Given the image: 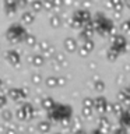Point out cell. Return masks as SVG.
Masks as SVG:
<instances>
[{
  "instance_id": "cell-11",
  "label": "cell",
  "mask_w": 130,
  "mask_h": 134,
  "mask_svg": "<svg viewBox=\"0 0 130 134\" xmlns=\"http://www.w3.org/2000/svg\"><path fill=\"white\" fill-rule=\"evenodd\" d=\"M24 41H25V43H27L28 46H34L36 43V38L34 35H31V34H27L25 38H24Z\"/></svg>"
},
{
  "instance_id": "cell-9",
  "label": "cell",
  "mask_w": 130,
  "mask_h": 134,
  "mask_svg": "<svg viewBox=\"0 0 130 134\" xmlns=\"http://www.w3.org/2000/svg\"><path fill=\"white\" fill-rule=\"evenodd\" d=\"M49 129H50L49 121H39V123H38V130H39L41 133H48Z\"/></svg>"
},
{
  "instance_id": "cell-5",
  "label": "cell",
  "mask_w": 130,
  "mask_h": 134,
  "mask_svg": "<svg viewBox=\"0 0 130 134\" xmlns=\"http://www.w3.org/2000/svg\"><path fill=\"white\" fill-rule=\"evenodd\" d=\"M21 110L25 113L27 120H29V119H32V117H34V106L31 103H28V102L23 103V105H21Z\"/></svg>"
},
{
  "instance_id": "cell-15",
  "label": "cell",
  "mask_w": 130,
  "mask_h": 134,
  "mask_svg": "<svg viewBox=\"0 0 130 134\" xmlns=\"http://www.w3.org/2000/svg\"><path fill=\"white\" fill-rule=\"evenodd\" d=\"M50 25H52V27H59V25H60V18H59L57 15L50 17Z\"/></svg>"
},
{
  "instance_id": "cell-14",
  "label": "cell",
  "mask_w": 130,
  "mask_h": 134,
  "mask_svg": "<svg viewBox=\"0 0 130 134\" xmlns=\"http://www.w3.org/2000/svg\"><path fill=\"white\" fill-rule=\"evenodd\" d=\"M15 117H17V119H18V120H21V121L27 120V116H25V113H24L23 110H21V108H20L18 110L15 112Z\"/></svg>"
},
{
  "instance_id": "cell-2",
  "label": "cell",
  "mask_w": 130,
  "mask_h": 134,
  "mask_svg": "<svg viewBox=\"0 0 130 134\" xmlns=\"http://www.w3.org/2000/svg\"><path fill=\"white\" fill-rule=\"evenodd\" d=\"M7 95L10 99L18 102L20 99H24L27 96V91H25V88H10L7 91Z\"/></svg>"
},
{
  "instance_id": "cell-21",
  "label": "cell",
  "mask_w": 130,
  "mask_h": 134,
  "mask_svg": "<svg viewBox=\"0 0 130 134\" xmlns=\"http://www.w3.org/2000/svg\"><path fill=\"white\" fill-rule=\"evenodd\" d=\"M3 84H4V82H3V80L0 78V91H3Z\"/></svg>"
},
{
  "instance_id": "cell-22",
  "label": "cell",
  "mask_w": 130,
  "mask_h": 134,
  "mask_svg": "<svg viewBox=\"0 0 130 134\" xmlns=\"http://www.w3.org/2000/svg\"><path fill=\"white\" fill-rule=\"evenodd\" d=\"M56 134H59V133H56Z\"/></svg>"
},
{
  "instance_id": "cell-8",
  "label": "cell",
  "mask_w": 130,
  "mask_h": 134,
  "mask_svg": "<svg viewBox=\"0 0 130 134\" xmlns=\"http://www.w3.org/2000/svg\"><path fill=\"white\" fill-rule=\"evenodd\" d=\"M2 117H3V120L6 121V123H11V119H13V112L10 110V109H4V110L2 112Z\"/></svg>"
},
{
  "instance_id": "cell-16",
  "label": "cell",
  "mask_w": 130,
  "mask_h": 134,
  "mask_svg": "<svg viewBox=\"0 0 130 134\" xmlns=\"http://www.w3.org/2000/svg\"><path fill=\"white\" fill-rule=\"evenodd\" d=\"M31 81L34 84H41L42 82V75L41 74H32L31 75Z\"/></svg>"
},
{
  "instance_id": "cell-13",
  "label": "cell",
  "mask_w": 130,
  "mask_h": 134,
  "mask_svg": "<svg viewBox=\"0 0 130 134\" xmlns=\"http://www.w3.org/2000/svg\"><path fill=\"white\" fill-rule=\"evenodd\" d=\"M42 7H44V4L39 3V2H32V3H31V8H32V10L35 11V13L41 11V8H42Z\"/></svg>"
},
{
  "instance_id": "cell-4",
  "label": "cell",
  "mask_w": 130,
  "mask_h": 134,
  "mask_svg": "<svg viewBox=\"0 0 130 134\" xmlns=\"http://www.w3.org/2000/svg\"><path fill=\"white\" fill-rule=\"evenodd\" d=\"M17 7H18V3L14 2V0H6L4 2V10H6L7 14H14L17 11Z\"/></svg>"
},
{
  "instance_id": "cell-7",
  "label": "cell",
  "mask_w": 130,
  "mask_h": 134,
  "mask_svg": "<svg viewBox=\"0 0 130 134\" xmlns=\"http://www.w3.org/2000/svg\"><path fill=\"white\" fill-rule=\"evenodd\" d=\"M29 62H31L34 66L39 67V66L44 64V57H42L41 54H34L32 57H29Z\"/></svg>"
},
{
  "instance_id": "cell-1",
  "label": "cell",
  "mask_w": 130,
  "mask_h": 134,
  "mask_svg": "<svg viewBox=\"0 0 130 134\" xmlns=\"http://www.w3.org/2000/svg\"><path fill=\"white\" fill-rule=\"evenodd\" d=\"M25 35H27V32H25V29L20 24H11L6 32L7 39L11 43H18V42H21L25 38Z\"/></svg>"
},
{
  "instance_id": "cell-3",
  "label": "cell",
  "mask_w": 130,
  "mask_h": 134,
  "mask_svg": "<svg viewBox=\"0 0 130 134\" xmlns=\"http://www.w3.org/2000/svg\"><path fill=\"white\" fill-rule=\"evenodd\" d=\"M6 59H7V62L10 63L11 66H20V63H21V57H20V53L17 52V50L14 49H10V50H7L6 52Z\"/></svg>"
},
{
  "instance_id": "cell-19",
  "label": "cell",
  "mask_w": 130,
  "mask_h": 134,
  "mask_svg": "<svg viewBox=\"0 0 130 134\" xmlns=\"http://www.w3.org/2000/svg\"><path fill=\"white\" fill-rule=\"evenodd\" d=\"M6 131H7V126L0 124V134H6Z\"/></svg>"
},
{
  "instance_id": "cell-20",
  "label": "cell",
  "mask_w": 130,
  "mask_h": 134,
  "mask_svg": "<svg viewBox=\"0 0 130 134\" xmlns=\"http://www.w3.org/2000/svg\"><path fill=\"white\" fill-rule=\"evenodd\" d=\"M6 134H17V131H15V130H11V129H7Z\"/></svg>"
},
{
  "instance_id": "cell-17",
  "label": "cell",
  "mask_w": 130,
  "mask_h": 134,
  "mask_svg": "<svg viewBox=\"0 0 130 134\" xmlns=\"http://www.w3.org/2000/svg\"><path fill=\"white\" fill-rule=\"evenodd\" d=\"M64 45H66V49H69V50H73L74 49V41L73 39H66L64 41Z\"/></svg>"
},
{
  "instance_id": "cell-12",
  "label": "cell",
  "mask_w": 130,
  "mask_h": 134,
  "mask_svg": "<svg viewBox=\"0 0 130 134\" xmlns=\"http://www.w3.org/2000/svg\"><path fill=\"white\" fill-rule=\"evenodd\" d=\"M46 84H48V87H56L59 84V80L56 77H49L46 80Z\"/></svg>"
},
{
  "instance_id": "cell-10",
  "label": "cell",
  "mask_w": 130,
  "mask_h": 134,
  "mask_svg": "<svg viewBox=\"0 0 130 134\" xmlns=\"http://www.w3.org/2000/svg\"><path fill=\"white\" fill-rule=\"evenodd\" d=\"M55 106V103H53V99L52 98H45L44 100H42V108H45V109H48V110H50Z\"/></svg>"
},
{
  "instance_id": "cell-18",
  "label": "cell",
  "mask_w": 130,
  "mask_h": 134,
  "mask_svg": "<svg viewBox=\"0 0 130 134\" xmlns=\"http://www.w3.org/2000/svg\"><path fill=\"white\" fill-rule=\"evenodd\" d=\"M7 105V96L0 94V108H4Z\"/></svg>"
},
{
  "instance_id": "cell-6",
  "label": "cell",
  "mask_w": 130,
  "mask_h": 134,
  "mask_svg": "<svg viewBox=\"0 0 130 134\" xmlns=\"http://www.w3.org/2000/svg\"><path fill=\"white\" fill-rule=\"evenodd\" d=\"M34 20H35V15H34V13H31V11H24L23 14H21V21L25 24H32Z\"/></svg>"
}]
</instances>
